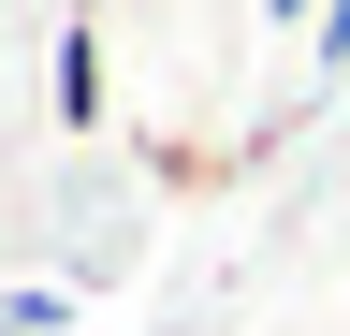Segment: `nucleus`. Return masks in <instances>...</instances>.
<instances>
[{
	"label": "nucleus",
	"instance_id": "nucleus-2",
	"mask_svg": "<svg viewBox=\"0 0 350 336\" xmlns=\"http://www.w3.org/2000/svg\"><path fill=\"white\" fill-rule=\"evenodd\" d=\"M321 59H350V0H336V15H321Z\"/></svg>",
	"mask_w": 350,
	"mask_h": 336
},
{
	"label": "nucleus",
	"instance_id": "nucleus-1",
	"mask_svg": "<svg viewBox=\"0 0 350 336\" xmlns=\"http://www.w3.org/2000/svg\"><path fill=\"white\" fill-rule=\"evenodd\" d=\"M59 117H73V132H88V117H103V44H88V29L59 44Z\"/></svg>",
	"mask_w": 350,
	"mask_h": 336
},
{
	"label": "nucleus",
	"instance_id": "nucleus-3",
	"mask_svg": "<svg viewBox=\"0 0 350 336\" xmlns=\"http://www.w3.org/2000/svg\"><path fill=\"white\" fill-rule=\"evenodd\" d=\"M262 15H306V0H262Z\"/></svg>",
	"mask_w": 350,
	"mask_h": 336
}]
</instances>
